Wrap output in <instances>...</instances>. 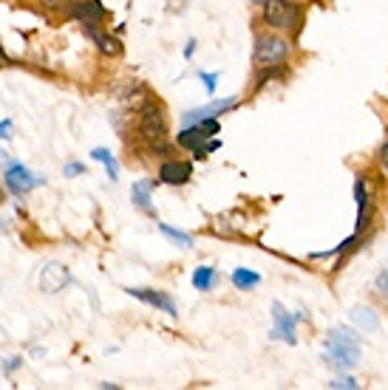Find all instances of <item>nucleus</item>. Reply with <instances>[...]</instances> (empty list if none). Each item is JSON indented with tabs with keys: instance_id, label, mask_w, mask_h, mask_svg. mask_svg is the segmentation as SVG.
Instances as JSON below:
<instances>
[{
	"instance_id": "nucleus-1",
	"label": "nucleus",
	"mask_w": 388,
	"mask_h": 390,
	"mask_svg": "<svg viewBox=\"0 0 388 390\" xmlns=\"http://www.w3.org/2000/svg\"><path fill=\"white\" fill-rule=\"evenodd\" d=\"M136 133H139L142 145L148 148V153H154V156H167V150H170V133H167V119H164L161 105H156V102L139 105V113H136Z\"/></svg>"
},
{
	"instance_id": "nucleus-2",
	"label": "nucleus",
	"mask_w": 388,
	"mask_h": 390,
	"mask_svg": "<svg viewBox=\"0 0 388 390\" xmlns=\"http://www.w3.org/2000/svg\"><path fill=\"white\" fill-rule=\"evenodd\" d=\"M360 359V337L349 328H334L326 337V362L340 368V371H352L357 368Z\"/></svg>"
},
{
	"instance_id": "nucleus-3",
	"label": "nucleus",
	"mask_w": 388,
	"mask_h": 390,
	"mask_svg": "<svg viewBox=\"0 0 388 390\" xmlns=\"http://www.w3.org/2000/svg\"><path fill=\"white\" fill-rule=\"evenodd\" d=\"M292 57V43L284 34H261L255 40V51H252V63L255 68H281L287 60Z\"/></svg>"
},
{
	"instance_id": "nucleus-4",
	"label": "nucleus",
	"mask_w": 388,
	"mask_h": 390,
	"mask_svg": "<svg viewBox=\"0 0 388 390\" xmlns=\"http://www.w3.org/2000/svg\"><path fill=\"white\" fill-rule=\"evenodd\" d=\"M261 20L272 31H295L301 23V9L292 0H264L261 3Z\"/></svg>"
},
{
	"instance_id": "nucleus-5",
	"label": "nucleus",
	"mask_w": 388,
	"mask_h": 390,
	"mask_svg": "<svg viewBox=\"0 0 388 390\" xmlns=\"http://www.w3.org/2000/svg\"><path fill=\"white\" fill-rule=\"evenodd\" d=\"M40 184H46V178L43 175H34L26 164H20V161H14V164H9L6 167V173H3V187L11 193V195H17V198H23V195H29L34 187H40Z\"/></svg>"
},
{
	"instance_id": "nucleus-6",
	"label": "nucleus",
	"mask_w": 388,
	"mask_h": 390,
	"mask_svg": "<svg viewBox=\"0 0 388 390\" xmlns=\"http://www.w3.org/2000/svg\"><path fill=\"white\" fill-rule=\"evenodd\" d=\"M272 319H275V328L269 331V337L272 339H284L287 345H295L298 342V328H295L298 317L292 312H287L284 303H272Z\"/></svg>"
},
{
	"instance_id": "nucleus-7",
	"label": "nucleus",
	"mask_w": 388,
	"mask_h": 390,
	"mask_svg": "<svg viewBox=\"0 0 388 390\" xmlns=\"http://www.w3.org/2000/svg\"><path fill=\"white\" fill-rule=\"evenodd\" d=\"M69 283H71V272H69L63 263L51 260V263H46V266L40 269V289H43L46 294H60Z\"/></svg>"
},
{
	"instance_id": "nucleus-8",
	"label": "nucleus",
	"mask_w": 388,
	"mask_h": 390,
	"mask_svg": "<svg viewBox=\"0 0 388 390\" xmlns=\"http://www.w3.org/2000/svg\"><path fill=\"white\" fill-rule=\"evenodd\" d=\"M193 178V164L190 161H179V158H167L159 164V184H170V187H181Z\"/></svg>"
},
{
	"instance_id": "nucleus-9",
	"label": "nucleus",
	"mask_w": 388,
	"mask_h": 390,
	"mask_svg": "<svg viewBox=\"0 0 388 390\" xmlns=\"http://www.w3.org/2000/svg\"><path fill=\"white\" fill-rule=\"evenodd\" d=\"M69 14L82 23V26H102L105 17H108V9L99 3V0H74Z\"/></svg>"
},
{
	"instance_id": "nucleus-10",
	"label": "nucleus",
	"mask_w": 388,
	"mask_h": 390,
	"mask_svg": "<svg viewBox=\"0 0 388 390\" xmlns=\"http://www.w3.org/2000/svg\"><path fill=\"white\" fill-rule=\"evenodd\" d=\"M235 105H238V99H213V102H207V105H202V108L187 111V113L181 116V128H184V125H196V122H202V119L222 116V113L233 111Z\"/></svg>"
},
{
	"instance_id": "nucleus-11",
	"label": "nucleus",
	"mask_w": 388,
	"mask_h": 390,
	"mask_svg": "<svg viewBox=\"0 0 388 390\" xmlns=\"http://www.w3.org/2000/svg\"><path fill=\"white\" fill-rule=\"evenodd\" d=\"M131 297H136V300H142V303H148V306H154L159 312L170 314V317H176L179 309H176V300L170 297V294H164V292H156V289H125Z\"/></svg>"
},
{
	"instance_id": "nucleus-12",
	"label": "nucleus",
	"mask_w": 388,
	"mask_h": 390,
	"mask_svg": "<svg viewBox=\"0 0 388 390\" xmlns=\"http://www.w3.org/2000/svg\"><path fill=\"white\" fill-rule=\"evenodd\" d=\"M82 29H85V34L91 37V43L99 48V54H105V57H116V54L122 51L119 40L111 37L108 31H102V26H82Z\"/></svg>"
},
{
	"instance_id": "nucleus-13",
	"label": "nucleus",
	"mask_w": 388,
	"mask_h": 390,
	"mask_svg": "<svg viewBox=\"0 0 388 390\" xmlns=\"http://www.w3.org/2000/svg\"><path fill=\"white\" fill-rule=\"evenodd\" d=\"M156 184H159V181L139 178V181H134V187H131V198H134V204H136L142 212H148V215H154V198H151V193H154Z\"/></svg>"
},
{
	"instance_id": "nucleus-14",
	"label": "nucleus",
	"mask_w": 388,
	"mask_h": 390,
	"mask_svg": "<svg viewBox=\"0 0 388 390\" xmlns=\"http://www.w3.org/2000/svg\"><path fill=\"white\" fill-rule=\"evenodd\" d=\"M354 201H357V232H363L369 227V187L363 175L354 178Z\"/></svg>"
},
{
	"instance_id": "nucleus-15",
	"label": "nucleus",
	"mask_w": 388,
	"mask_h": 390,
	"mask_svg": "<svg viewBox=\"0 0 388 390\" xmlns=\"http://www.w3.org/2000/svg\"><path fill=\"white\" fill-rule=\"evenodd\" d=\"M207 139H213V136H207V133H204L199 125H184V128H181V133L176 136V145L193 153V150L204 148V142H207Z\"/></svg>"
},
{
	"instance_id": "nucleus-16",
	"label": "nucleus",
	"mask_w": 388,
	"mask_h": 390,
	"mask_svg": "<svg viewBox=\"0 0 388 390\" xmlns=\"http://www.w3.org/2000/svg\"><path fill=\"white\" fill-rule=\"evenodd\" d=\"M352 322L357 325V328H363L366 334H374L377 328H380V317L374 309H369V306H354L352 309Z\"/></svg>"
},
{
	"instance_id": "nucleus-17",
	"label": "nucleus",
	"mask_w": 388,
	"mask_h": 390,
	"mask_svg": "<svg viewBox=\"0 0 388 390\" xmlns=\"http://www.w3.org/2000/svg\"><path fill=\"white\" fill-rule=\"evenodd\" d=\"M216 286V269L213 266H199L193 272V289L196 292H210Z\"/></svg>"
},
{
	"instance_id": "nucleus-18",
	"label": "nucleus",
	"mask_w": 388,
	"mask_h": 390,
	"mask_svg": "<svg viewBox=\"0 0 388 390\" xmlns=\"http://www.w3.org/2000/svg\"><path fill=\"white\" fill-rule=\"evenodd\" d=\"M91 158H94V161H99V164H105V170H108V178H111V181H116V178H119V164H116V158H114V153H111L108 148H94V150H91Z\"/></svg>"
},
{
	"instance_id": "nucleus-19",
	"label": "nucleus",
	"mask_w": 388,
	"mask_h": 390,
	"mask_svg": "<svg viewBox=\"0 0 388 390\" xmlns=\"http://www.w3.org/2000/svg\"><path fill=\"white\" fill-rule=\"evenodd\" d=\"M261 283V274L258 272H249V269H235L233 272V286L238 292H249Z\"/></svg>"
},
{
	"instance_id": "nucleus-20",
	"label": "nucleus",
	"mask_w": 388,
	"mask_h": 390,
	"mask_svg": "<svg viewBox=\"0 0 388 390\" xmlns=\"http://www.w3.org/2000/svg\"><path fill=\"white\" fill-rule=\"evenodd\" d=\"M156 227H159V232L164 235V237H170L173 243H179V246H184V249H190V246H193V235L181 232V230H173L170 224H161V221H159Z\"/></svg>"
},
{
	"instance_id": "nucleus-21",
	"label": "nucleus",
	"mask_w": 388,
	"mask_h": 390,
	"mask_svg": "<svg viewBox=\"0 0 388 390\" xmlns=\"http://www.w3.org/2000/svg\"><path fill=\"white\" fill-rule=\"evenodd\" d=\"M74 0H37V6L43 11H69Z\"/></svg>"
},
{
	"instance_id": "nucleus-22",
	"label": "nucleus",
	"mask_w": 388,
	"mask_h": 390,
	"mask_svg": "<svg viewBox=\"0 0 388 390\" xmlns=\"http://www.w3.org/2000/svg\"><path fill=\"white\" fill-rule=\"evenodd\" d=\"M63 175H66V178H79V175H85V164H82V161H69V164L63 167Z\"/></svg>"
},
{
	"instance_id": "nucleus-23",
	"label": "nucleus",
	"mask_w": 388,
	"mask_h": 390,
	"mask_svg": "<svg viewBox=\"0 0 388 390\" xmlns=\"http://www.w3.org/2000/svg\"><path fill=\"white\" fill-rule=\"evenodd\" d=\"M329 388H346V390H357V379H352V376H337V379H332L329 382Z\"/></svg>"
},
{
	"instance_id": "nucleus-24",
	"label": "nucleus",
	"mask_w": 388,
	"mask_h": 390,
	"mask_svg": "<svg viewBox=\"0 0 388 390\" xmlns=\"http://www.w3.org/2000/svg\"><path fill=\"white\" fill-rule=\"evenodd\" d=\"M199 79L204 82L207 93H216V88H219V74H204V71H199Z\"/></svg>"
},
{
	"instance_id": "nucleus-25",
	"label": "nucleus",
	"mask_w": 388,
	"mask_h": 390,
	"mask_svg": "<svg viewBox=\"0 0 388 390\" xmlns=\"http://www.w3.org/2000/svg\"><path fill=\"white\" fill-rule=\"evenodd\" d=\"M374 286H377V292H380L383 297H388V269H383V272L377 274V280H374Z\"/></svg>"
},
{
	"instance_id": "nucleus-26",
	"label": "nucleus",
	"mask_w": 388,
	"mask_h": 390,
	"mask_svg": "<svg viewBox=\"0 0 388 390\" xmlns=\"http://www.w3.org/2000/svg\"><path fill=\"white\" fill-rule=\"evenodd\" d=\"M11 130H14L11 119H3V122H0V139H3V142H6V139H11Z\"/></svg>"
},
{
	"instance_id": "nucleus-27",
	"label": "nucleus",
	"mask_w": 388,
	"mask_h": 390,
	"mask_svg": "<svg viewBox=\"0 0 388 390\" xmlns=\"http://www.w3.org/2000/svg\"><path fill=\"white\" fill-rule=\"evenodd\" d=\"M17 365H23V359H20V356H9V362H6V374H11Z\"/></svg>"
},
{
	"instance_id": "nucleus-28",
	"label": "nucleus",
	"mask_w": 388,
	"mask_h": 390,
	"mask_svg": "<svg viewBox=\"0 0 388 390\" xmlns=\"http://www.w3.org/2000/svg\"><path fill=\"white\" fill-rule=\"evenodd\" d=\"M377 158H380V167H383V173L388 175V145L383 148V150H380V156H377Z\"/></svg>"
},
{
	"instance_id": "nucleus-29",
	"label": "nucleus",
	"mask_w": 388,
	"mask_h": 390,
	"mask_svg": "<svg viewBox=\"0 0 388 390\" xmlns=\"http://www.w3.org/2000/svg\"><path fill=\"white\" fill-rule=\"evenodd\" d=\"M193 54H196V40H190V43H187V48H184V60H190Z\"/></svg>"
},
{
	"instance_id": "nucleus-30",
	"label": "nucleus",
	"mask_w": 388,
	"mask_h": 390,
	"mask_svg": "<svg viewBox=\"0 0 388 390\" xmlns=\"http://www.w3.org/2000/svg\"><path fill=\"white\" fill-rule=\"evenodd\" d=\"M0 66H9V57L3 54V48H0Z\"/></svg>"
},
{
	"instance_id": "nucleus-31",
	"label": "nucleus",
	"mask_w": 388,
	"mask_h": 390,
	"mask_svg": "<svg viewBox=\"0 0 388 390\" xmlns=\"http://www.w3.org/2000/svg\"><path fill=\"white\" fill-rule=\"evenodd\" d=\"M249 3H264V0H249Z\"/></svg>"
}]
</instances>
